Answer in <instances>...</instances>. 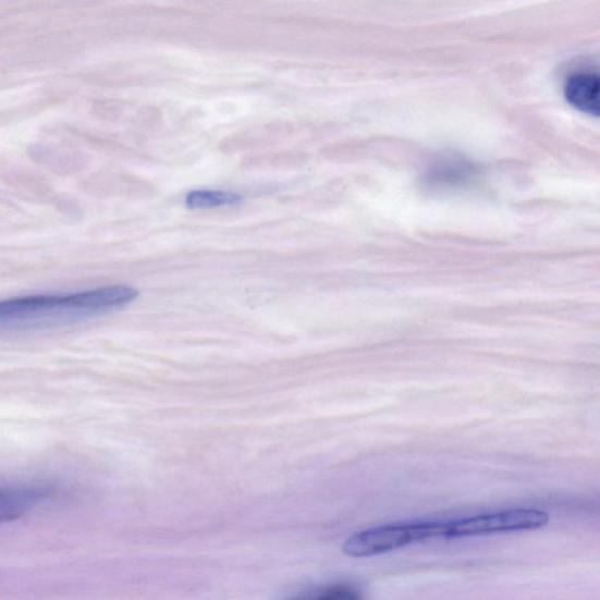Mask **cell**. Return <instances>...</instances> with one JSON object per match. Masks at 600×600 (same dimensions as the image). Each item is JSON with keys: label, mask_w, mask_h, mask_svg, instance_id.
Here are the masks:
<instances>
[{"label": "cell", "mask_w": 600, "mask_h": 600, "mask_svg": "<svg viewBox=\"0 0 600 600\" xmlns=\"http://www.w3.org/2000/svg\"><path fill=\"white\" fill-rule=\"evenodd\" d=\"M127 285H112L69 295H38L0 301V329H39L69 325L118 309L137 298Z\"/></svg>", "instance_id": "6da1fadb"}, {"label": "cell", "mask_w": 600, "mask_h": 600, "mask_svg": "<svg viewBox=\"0 0 600 600\" xmlns=\"http://www.w3.org/2000/svg\"><path fill=\"white\" fill-rule=\"evenodd\" d=\"M442 536L448 537V523L420 522L381 526L351 536L344 543L343 551L350 558H372Z\"/></svg>", "instance_id": "7a4b0ae2"}, {"label": "cell", "mask_w": 600, "mask_h": 600, "mask_svg": "<svg viewBox=\"0 0 600 600\" xmlns=\"http://www.w3.org/2000/svg\"><path fill=\"white\" fill-rule=\"evenodd\" d=\"M549 522L550 515L542 511H503L449 522L448 537L536 530L546 527Z\"/></svg>", "instance_id": "3957f363"}, {"label": "cell", "mask_w": 600, "mask_h": 600, "mask_svg": "<svg viewBox=\"0 0 600 600\" xmlns=\"http://www.w3.org/2000/svg\"><path fill=\"white\" fill-rule=\"evenodd\" d=\"M51 494L50 489L42 487L0 489V525L23 517Z\"/></svg>", "instance_id": "277c9868"}, {"label": "cell", "mask_w": 600, "mask_h": 600, "mask_svg": "<svg viewBox=\"0 0 600 600\" xmlns=\"http://www.w3.org/2000/svg\"><path fill=\"white\" fill-rule=\"evenodd\" d=\"M598 74L590 71L577 72L568 78L565 97L580 112L598 117L599 114Z\"/></svg>", "instance_id": "5b68a950"}, {"label": "cell", "mask_w": 600, "mask_h": 600, "mask_svg": "<svg viewBox=\"0 0 600 600\" xmlns=\"http://www.w3.org/2000/svg\"><path fill=\"white\" fill-rule=\"evenodd\" d=\"M242 197L235 193L220 191H195L188 194L186 204L191 209L217 208L240 203Z\"/></svg>", "instance_id": "8992f818"}, {"label": "cell", "mask_w": 600, "mask_h": 600, "mask_svg": "<svg viewBox=\"0 0 600 600\" xmlns=\"http://www.w3.org/2000/svg\"><path fill=\"white\" fill-rule=\"evenodd\" d=\"M358 591L348 586H334L321 591L319 598H358Z\"/></svg>", "instance_id": "52a82bcc"}]
</instances>
